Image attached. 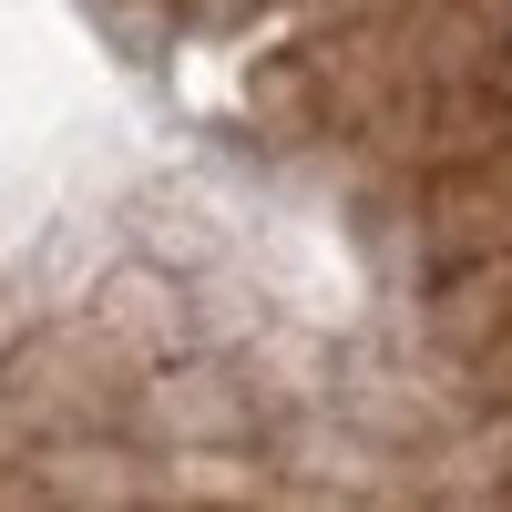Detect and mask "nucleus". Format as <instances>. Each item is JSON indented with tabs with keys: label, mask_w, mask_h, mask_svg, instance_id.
Returning a JSON list of instances; mask_svg holds the SVG:
<instances>
[{
	"label": "nucleus",
	"mask_w": 512,
	"mask_h": 512,
	"mask_svg": "<svg viewBox=\"0 0 512 512\" xmlns=\"http://www.w3.org/2000/svg\"><path fill=\"white\" fill-rule=\"evenodd\" d=\"M195 11H205V21H226V11H246V0H195Z\"/></svg>",
	"instance_id": "obj_1"
}]
</instances>
